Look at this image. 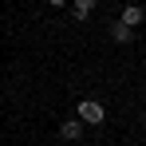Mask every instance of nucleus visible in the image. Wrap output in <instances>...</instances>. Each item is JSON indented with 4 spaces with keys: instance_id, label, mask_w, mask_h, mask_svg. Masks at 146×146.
<instances>
[{
    "instance_id": "nucleus-1",
    "label": "nucleus",
    "mask_w": 146,
    "mask_h": 146,
    "mask_svg": "<svg viewBox=\"0 0 146 146\" xmlns=\"http://www.w3.org/2000/svg\"><path fill=\"white\" fill-rule=\"evenodd\" d=\"M79 119L83 122H103L107 111H103V103H95V99H83V103H79Z\"/></svg>"
},
{
    "instance_id": "nucleus-2",
    "label": "nucleus",
    "mask_w": 146,
    "mask_h": 146,
    "mask_svg": "<svg viewBox=\"0 0 146 146\" xmlns=\"http://www.w3.org/2000/svg\"><path fill=\"white\" fill-rule=\"evenodd\" d=\"M142 16H146V12H142V8H138V4H126V8H122V20H119V24H126V28H134V24H142Z\"/></svg>"
},
{
    "instance_id": "nucleus-3",
    "label": "nucleus",
    "mask_w": 146,
    "mask_h": 146,
    "mask_svg": "<svg viewBox=\"0 0 146 146\" xmlns=\"http://www.w3.org/2000/svg\"><path fill=\"white\" fill-rule=\"evenodd\" d=\"M59 134H63L67 142H75V138L83 134V126H79V122H63V130H59Z\"/></svg>"
},
{
    "instance_id": "nucleus-4",
    "label": "nucleus",
    "mask_w": 146,
    "mask_h": 146,
    "mask_svg": "<svg viewBox=\"0 0 146 146\" xmlns=\"http://www.w3.org/2000/svg\"><path fill=\"white\" fill-rule=\"evenodd\" d=\"M91 8H95V0H75V16H79V20H87Z\"/></svg>"
},
{
    "instance_id": "nucleus-5",
    "label": "nucleus",
    "mask_w": 146,
    "mask_h": 146,
    "mask_svg": "<svg viewBox=\"0 0 146 146\" xmlns=\"http://www.w3.org/2000/svg\"><path fill=\"white\" fill-rule=\"evenodd\" d=\"M111 36H115L119 44H130V28H126V24H115V28H111Z\"/></svg>"
},
{
    "instance_id": "nucleus-6",
    "label": "nucleus",
    "mask_w": 146,
    "mask_h": 146,
    "mask_svg": "<svg viewBox=\"0 0 146 146\" xmlns=\"http://www.w3.org/2000/svg\"><path fill=\"white\" fill-rule=\"evenodd\" d=\"M48 4H67V0H48Z\"/></svg>"
}]
</instances>
